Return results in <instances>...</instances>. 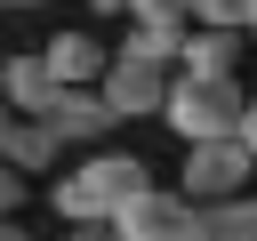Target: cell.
I'll return each mask as SVG.
<instances>
[{
  "label": "cell",
  "mask_w": 257,
  "mask_h": 241,
  "mask_svg": "<svg viewBox=\"0 0 257 241\" xmlns=\"http://www.w3.org/2000/svg\"><path fill=\"white\" fill-rule=\"evenodd\" d=\"M137 193H153V161H137V153H88L80 169L56 177V217L64 225H112Z\"/></svg>",
  "instance_id": "cell-1"
},
{
  "label": "cell",
  "mask_w": 257,
  "mask_h": 241,
  "mask_svg": "<svg viewBox=\"0 0 257 241\" xmlns=\"http://www.w3.org/2000/svg\"><path fill=\"white\" fill-rule=\"evenodd\" d=\"M241 112H249V88L241 80H169V104L161 120L185 137V145H217V137H241Z\"/></svg>",
  "instance_id": "cell-2"
},
{
  "label": "cell",
  "mask_w": 257,
  "mask_h": 241,
  "mask_svg": "<svg viewBox=\"0 0 257 241\" xmlns=\"http://www.w3.org/2000/svg\"><path fill=\"white\" fill-rule=\"evenodd\" d=\"M249 177H257V153L241 145V137H217V145H185V201L193 209H209V201H241L249 193Z\"/></svg>",
  "instance_id": "cell-3"
},
{
  "label": "cell",
  "mask_w": 257,
  "mask_h": 241,
  "mask_svg": "<svg viewBox=\"0 0 257 241\" xmlns=\"http://www.w3.org/2000/svg\"><path fill=\"white\" fill-rule=\"evenodd\" d=\"M112 233H120V241H201V209H193L185 193L153 185V193H137V201L112 217Z\"/></svg>",
  "instance_id": "cell-4"
},
{
  "label": "cell",
  "mask_w": 257,
  "mask_h": 241,
  "mask_svg": "<svg viewBox=\"0 0 257 241\" xmlns=\"http://www.w3.org/2000/svg\"><path fill=\"white\" fill-rule=\"evenodd\" d=\"M169 80H177L169 64H145V56H120V48H112V64H104L96 88H104L112 120H137V112H161V104H169Z\"/></svg>",
  "instance_id": "cell-5"
},
{
  "label": "cell",
  "mask_w": 257,
  "mask_h": 241,
  "mask_svg": "<svg viewBox=\"0 0 257 241\" xmlns=\"http://www.w3.org/2000/svg\"><path fill=\"white\" fill-rule=\"evenodd\" d=\"M241 48H249V32H209V24H193L185 48H177V72H185V80H241Z\"/></svg>",
  "instance_id": "cell-6"
},
{
  "label": "cell",
  "mask_w": 257,
  "mask_h": 241,
  "mask_svg": "<svg viewBox=\"0 0 257 241\" xmlns=\"http://www.w3.org/2000/svg\"><path fill=\"white\" fill-rule=\"evenodd\" d=\"M40 120H48L64 145H96V137L112 129V104H104V88H56V96L40 104Z\"/></svg>",
  "instance_id": "cell-7"
},
{
  "label": "cell",
  "mask_w": 257,
  "mask_h": 241,
  "mask_svg": "<svg viewBox=\"0 0 257 241\" xmlns=\"http://www.w3.org/2000/svg\"><path fill=\"white\" fill-rule=\"evenodd\" d=\"M40 56H48L56 88H96V80H104V64H112V48H104L96 32H56Z\"/></svg>",
  "instance_id": "cell-8"
},
{
  "label": "cell",
  "mask_w": 257,
  "mask_h": 241,
  "mask_svg": "<svg viewBox=\"0 0 257 241\" xmlns=\"http://www.w3.org/2000/svg\"><path fill=\"white\" fill-rule=\"evenodd\" d=\"M48 96H56V72H48V56H40V48L0 64V104H8L16 120H40V104H48Z\"/></svg>",
  "instance_id": "cell-9"
},
{
  "label": "cell",
  "mask_w": 257,
  "mask_h": 241,
  "mask_svg": "<svg viewBox=\"0 0 257 241\" xmlns=\"http://www.w3.org/2000/svg\"><path fill=\"white\" fill-rule=\"evenodd\" d=\"M0 161H8L16 177H24V169H56V161H64V137H56L48 120H16L8 145H0Z\"/></svg>",
  "instance_id": "cell-10"
},
{
  "label": "cell",
  "mask_w": 257,
  "mask_h": 241,
  "mask_svg": "<svg viewBox=\"0 0 257 241\" xmlns=\"http://www.w3.org/2000/svg\"><path fill=\"white\" fill-rule=\"evenodd\" d=\"M201 241H257V201H209L201 209Z\"/></svg>",
  "instance_id": "cell-11"
},
{
  "label": "cell",
  "mask_w": 257,
  "mask_h": 241,
  "mask_svg": "<svg viewBox=\"0 0 257 241\" xmlns=\"http://www.w3.org/2000/svg\"><path fill=\"white\" fill-rule=\"evenodd\" d=\"M193 32V24H185ZM185 32H169V24H137L128 40H120V56H145V64H169L177 72V48H185Z\"/></svg>",
  "instance_id": "cell-12"
},
{
  "label": "cell",
  "mask_w": 257,
  "mask_h": 241,
  "mask_svg": "<svg viewBox=\"0 0 257 241\" xmlns=\"http://www.w3.org/2000/svg\"><path fill=\"white\" fill-rule=\"evenodd\" d=\"M193 24H209V32H249V0H193Z\"/></svg>",
  "instance_id": "cell-13"
},
{
  "label": "cell",
  "mask_w": 257,
  "mask_h": 241,
  "mask_svg": "<svg viewBox=\"0 0 257 241\" xmlns=\"http://www.w3.org/2000/svg\"><path fill=\"white\" fill-rule=\"evenodd\" d=\"M128 16H137V24H169V32H185V24H193V0H128Z\"/></svg>",
  "instance_id": "cell-14"
},
{
  "label": "cell",
  "mask_w": 257,
  "mask_h": 241,
  "mask_svg": "<svg viewBox=\"0 0 257 241\" xmlns=\"http://www.w3.org/2000/svg\"><path fill=\"white\" fill-rule=\"evenodd\" d=\"M16 201H24V177H16L8 161H0V217H16Z\"/></svg>",
  "instance_id": "cell-15"
},
{
  "label": "cell",
  "mask_w": 257,
  "mask_h": 241,
  "mask_svg": "<svg viewBox=\"0 0 257 241\" xmlns=\"http://www.w3.org/2000/svg\"><path fill=\"white\" fill-rule=\"evenodd\" d=\"M64 241H120V233H112V225H72Z\"/></svg>",
  "instance_id": "cell-16"
},
{
  "label": "cell",
  "mask_w": 257,
  "mask_h": 241,
  "mask_svg": "<svg viewBox=\"0 0 257 241\" xmlns=\"http://www.w3.org/2000/svg\"><path fill=\"white\" fill-rule=\"evenodd\" d=\"M241 145L257 153V96H249V112H241Z\"/></svg>",
  "instance_id": "cell-17"
},
{
  "label": "cell",
  "mask_w": 257,
  "mask_h": 241,
  "mask_svg": "<svg viewBox=\"0 0 257 241\" xmlns=\"http://www.w3.org/2000/svg\"><path fill=\"white\" fill-rule=\"evenodd\" d=\"M0 241H32V233H24V225H16V217H0Z\"/></svg>",
  "instance_id": "cell-18"
},
{
  "label": "cell",
  "mask_w": 257,
  "mask_h": 241,
  "mask_svg": "<svg viewBox=\"0 0 257 241\" xmlns=\"http://www.w3.org/2000/svg\"><path fill=\"white\" fill-rule=\"evenodd\" d=\"M8 129H16V112H8V104H0V145H8Z\"/></svg>",
  "instance_id": "cell-19"
},
{
  "label": "cell",
  "mask_w": 257,
  "mask_h": 241,
  "mask_svg": "<svg viewBox=\"0 0 257 241\" xmlns=\"http://www.w3.org/2000/svg\"><path fill=\"white\" fill-rule=\"evenodd\" d=\"M96 8H104V16H128V0H96Z\"/></svg>",
  "instance_id": "cell-20"
},
{
  "label": "cell",
  "mask_w": 257,
  "mask_h": 241,
  "mask_svg": "<svg viewBox=\"0 0 257 241\" xmlns=\"http://www.w3.org/2000/svg\"><path fill=\"white\" fill-rule=\"evenodd\" d=\"M249 40H257V0H249Z\"/></svg>",
  "instance_id": "cell-21"
},
{
  "label": "cell",
  "mask_w": 257,
  "mask_h": 241,
  "mask_svg": "<svg viewBox=\"0 0 257 241\" xmlns=\"http://www.w3.org/2000/svg\"><path fill=\"white\" fill-rule=\"evenodd\" d=\"M0 8H40V0H0Z\"/></svg>",
  "instance_id": "cell-22"
}]
</instances>
